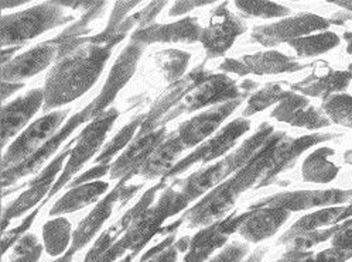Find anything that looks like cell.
Wrapping results in <instances>:
<instances>
[{
    "label": "cell",
    "mask_w": 352,
    "mask_h": 262,
    "mask_svg": "<svg viewBox=\"0 0 352 262\" xmlns=\"http://www.w3.org/2000/svg\"><path fill=\"white\" fill-rule=\"evenodd\" d=\"M241 103L242 100L223 103L212 110L204 112L188 121H184L175 131L184 148H192L215 133V130L222 124V121L228 119L238 109Z\"/></svg>",
    "instance_id": "obj_21"
},
{
    "label": "cell",
    "mask_w": 352,
    "mask_h": 262,
    "mask_svg": "<svg viewBox=\"0 0 352 262\" xmlns=\"http://www.w3.org/2000/svg\"><path fill=\"white\" fill-rule=\"evenodd\" d=\"M226 5L228 3H222L215 9L208 25L201 33L199 43L203 44L208 58L225 56L235 40L246 32L243 21L226 9Z\"/></svg>",
    "instance_id": "obj_14"
},
{
    "label": "cell",
    "mask_w": 352,
    "mask_h": 262,
    "mask_svg": "<svg viewBox=\"0 0 352 262\" xmlns=\"http://www.w3.org/2000/svg\"><path fill=\"white\" fill-rule=\"evenodd\" d=\"M71 224L64 217L50 220L43 227V241L44 250L48 255H61L71 241Z\"/></svg>",
    "instance_id": "obj_30"
},
{
    "label": "cell",
    "mask_w": 352,
    "mask_h": 262,
    "mask_svg": "<svg viewBox=\"0 0 352 262\" xmlns=\"http://www.w3.org/2000/svg\"><path fill=\"white\" fill-rule=\"evenodd\" d=\"M249 128H250L249 120H245V119L234 120L232 123L223 127L214 139L208 140L204 144H201L188 156H186V158H183L182 161L175 164L174 168L163 179H170L173 176H177L195 164L204 165V164H208V163L219 158V156L228 152L236 144V141L246 133Z\"/></svg>",
    "instance_id": "obj_13"
},
{
    "label": "cell",
    "mask_w": 352,
    "mask_h": 262,
    "mask_svg": "<svg viewBox=\"0 0 352 262\" xmlns=\"http://www.w3.org/2000/svg\"><path fill=\"white\" fill-rule=\"evenodd\" d=\"M166 2H152L148 3L143 10H140L139 14V29H144L152 25L156 16L162 12V9L166 6Z\"/></svg>",
    "instance_id": "obj_45"
},
{
    "label": "cell",
    "mask_w": 352,
    "mask_h": 262,
    "mask_svg": "<svg viewBox=\"0 0 352 262\" xmlns=\"http://www.w3.org/2000/svg\"><path fill=\"white\" fill-rule=\"evenodd\" d=\"M349 258H352V251H345V250L331 247L316 255L310 254L303 262H345Z\"/></svg>",
    "instance_id": "obj_41"
},
{
    "label": "cell",
    "mask_w": 352,
    "mask_h": 262,
    "mask_svg": "<svg viewBox=\"0 0 352 262\" xmlns=\"http://www.w3.org/2000/svg\"><path fill=\"white\" fill-rule=\"evenodd\" d=\"M203 29L198 19L187 17L170 24H152L144 29H138L132 36V43L148 45L155 43H186L194 44L199 41Z\"/></svg>",
    "instance_id": "obj_19"
},
{
    "label": "cell",
    "mask_w": 352,
    "mask_h": 262,
    "mask_svg": "<svg viewBox=\"0 0 352 262\" xmlns=\"http://www.w3.org/2000/svg\"><path fill=\"white\" fill-rule=\"evenodd\" d=\"M58 44L54 40L38 44L2 67V81L23 84L21 81L37 75L58 58Z\"/></svg>",
    "instance_id": "obj_17"
},
{
    "label": "cell",
    "mask_w": 352,
    "mask_h": 262,
    "mask_svg": "<svg viewBox=\"0 0 352 262\" xmlns=\"http://www.w3.org/2000/svg\"><path fill=\"white\" fill-rule=\"evenodd\" d=\"M336 5L340 6V8H345L346 10L352 12V2H338V3H336Z\"/></svg>",
    "instance_id": "obj_52"
},
{
    "label": "cell",
    "mask_w": 352,
    "mask_h": 262,
    "mask_svg": "<svg viewBox=\"0 0 352 262\" xmlns=\"http://www.w3.org/2000/svg\"><path fill=\"white\" fill-rule=\"evenodd\" d=\"M345 161L352 165V151H348V152L345 154Z\"/></svg>",
    "instance_id": "obj_53"
},
{
    "label": "cell",
    "mask_w": 352,
    "mask_h": 262,
    "mask_svg": "<svg viewBox=\"0 0 352 262\" xmlns=\"http://www.w3.org/2000/svg\"><path fill=\"white\" fill-rule=\"evenodd\" d=\"M143 48H144L143 45L135 44V43L129 44L126 48H124L122 54L118 57L116 62L113 64L108 80L102 88V92L99 93V96L89 104V106H87L81 113L72 116L65 123V126L58 130V133L47 144H44L40 148V151H37L32 156V158L21 163L20 165H17L12 169L2 171V188L3 189L12 187L13 183H16L20 178L36 172L50 158V156H52L58 150V147L71 136V133L75 128L80 127L82 123H85L88 120L94 121L96 117L105 113L104 110L113 102V99L116 97L119 91L129 82V80L136 69V65L140 60Z\"/></svg>",
    "instance_id": "obj_3"
},
{
    "label": "cell",
    "mask_w": 352,
    "mask_h": 262,
    "mask_svg": "<svg viewBox=\"0 0 352 262\" xmlns=\"http://www.w3.org/2000/svg\"><path fill=\"white\" fill-rule=\"evenodd\" d=\"M43 247L38 244L36 235L26 234L16 244L12 262H37L41 255Z\"/></svg>",
    "instance_id": "obj_38"
},
{
    "label": "cell",
    "mask_w": 352,
    "mask_h": 262,
    "mask_svg": "<svg viewBox=\"0 0 352 262\" xmlns=\"http://www.w3.org/2000/svg\"><path fill=\"white\" fill-rule=\"evenodd\" d=\"M289 91H285L280 85H269L262 91L256 92L252 97L249 99L248 106L243 112V116H252L258 112L267 109L274 103H280L283 99L289 96Z\"/></svg>",
    "instance_id": "obj_36"
},
{
    "label": "cell",
    "mask_w": 352,
    "mask_h": 262,
    "mask_svg": "<svg viewBox=\"0 0 352 262\" xmlns=\"http://www.w3.org/2000/svg\"><path fill=\"white\" fill-rule=\"evenodd\" d=\"M167 139L166 127L159 128L155 133L148 136L135 137V141L124 150V152L111 165V178L119 179L129 175H139V171L144 163L152 156V154L159 148V145Z\"/></svg>",
    "instance_id": "obj_20"
},
{
    "label": "cell",
    "mask_w": 352,
    "mask_h": 262,
    "mask_svg": "<svg viewBox=\"0 0 352 262\" xmlns=\"http://www.w3.org/2000/svg\"><path fill=\"white\" fill-rule=\"evenodd\" d=\"M109 188V183L104 180H94L84 183L77 188H72L67 192L61 199L50 211V216H58L65 213H72L75 211H81V209L95 203L100 196L105 195Z\"/></svg>",
    "instance_id": "obj_26"
},
{
    "label": "cell",
    "mask_w": 352,
    "mask_h": 262,
    "mask_svg": "<svg viewBox=\"0 0 352 262\" xmlns=\"http://www.w3.org/2000/svg\"><path fill=\"white\" fill-rule=\"evenodd\" d=\"M334 150L329 147H321L310 154L301 169V175L306 182L329 183L338 175L337 165L330 160Z\"/></svg>",
    "instance_id": "obj_29"
},
{
    "label": "cell",
    "mask_w": 352,
    "mask_h": 262,
    "mask_svg": "<svg viewBox=\"0 0 352 262\" xmlns=\"http://www.w3.org/2000/svg\"><path fill=\"white\" fill-rule=\"evenodd\" d=\"M74 20L68 16L58 2H45L10 16H3L0 23L3 47H21L37 36L53 30Z\"/></svg>",
    "instance_id": "obj_6"
},
{
    "label": "cell",
    "mask_w": 352,
    "mask_h": 262,
    "mask_svg": "<svg viewBox=\"0 0 352 262\" xmlns=\"http://www.w3.org/2000/svg\"><path fill=\"white\" fill-rule=\"evenodd\" d=\"M352 216V204L349 206H331L324 207L321 211L310 213L301 217L293 227H290L283 237L279 240L282 244H290L293 240L301 237V235L318 231L327 226H337L338 223L346 222Z\"/></svg>",
    "instance_id": "obj_25"
},
{
    "label": "cell",
    "mask_w": 352,
    "mask_h": 262,
    "mask_svg": "<svg viewBox=\"0 0 352 262\" xmlns=\"http://www.w3.org/2000/svg\"><path fill=\"white\" fill-rule=\"evenodd\" d=\"M74 143H75V139L65 145L63 152L57 156L53 163H50V165L44 169V172H41L33 182L29 183L30 188L24 193H21L9 207L5 209L3 215H2L3 233L12 220H14L16 217H20L21 215L30 211L32 207H34L37 203H40L43 200V198L45 195L47 196L50 195V192H52V189L54 187V183L57 182L56 178H57L58 172L64 168L63 164H64L65 158H69Z\"/></svg>",
    "instance_id": "obj_12"
},
{
    "label": "cell",
    "mask_w": 352,
    "mask_h": 262,
    "mask_svg": "<svg viewBox=\"0 0 352 262\" xmlns=\"http://www.w3.org/2000/svg\"><path fill=\"white\" fill-rule=\"evenodd\" d=\"M138 5H139V2H118V3H115V8H113V12H112V16L109 19L107 29L111 32H116L119 29V25L124 21V16H126Z\"/></svg>",
    "instance_id": "obj_44"
},
{
    "label": "cell",
    "mask_w": 352,
    "mask_h": 262,
    "mask_svg": "<svg viewBox=\"0 0 352 262\" xmlns=\"http://www.w3.org/2000/svg\"><path fill=\"white\" fill-rule=\"evenodd\" d=\"M166 182L167 179H162L156 187L150 188L115 224L122 233V239L116 240L111 248L95 258L94 262H115L126 251H131V255L136 257L156 234H160L163 223L167 219L184 211L190 202L174 188L166 189L157 203L153 204L156 193L166 185Z\"/></svg>",
    "instance_id": "obj_2"
},
{
    "label": "cell",
    "mask_w": 352,
    "mask_h": 262,
    "mask_svg": "<svg viewBox=\"0 0 352 262\" xmlns=\"http://www.w3.org/2000/svg\"><path fill=\"white\" fill-rule=\"evenodd\" d=\"M116 44H100L88 37L77 51L58 60L45 80L44 112L64 106L87 93L102 73Z\"/></svg>",
    "instance_id": "obj_4"
},
{
    "label": "cell",
    "mask_w": 352,
    "mask_h": 262,
    "mask_svg": "<svg viewBox=\"0 0 352 262\" xmlns=\"http://www.w3.org/2000/svg\"><path fill=\"white\" fill-rule=\"evenodd\" d=\"M144 119H146V115H139L128 126H124L119 131V133L115 136V139L104 148V151L99 154V156L95 160V163L99 164V165H111L109 163H111L113 156L118 152H120L124 147H126L133 140V137H136L138 131L140 130Z\"/></svg>",
    "instance_id": "obj_32"
},
{
    "label": "cell",
    "mask_w": 352,
    "mask_h": 262,
    "mask_svg": "<svg viewBox=\"0 0 352 262\" xmlns=\"http://www.w3.org/2000/svg\"><path fill=\"white\" fill-rule=\"evenodd\" d=\"M327 140H331L330 134L289 139L283 133H274L243 168L195 203L182 219L190 227H207L219 222L243 192L270 185L276 176L296 163L301 152Z\"/></svg>",
    "instance_id": "obj_1"
},
{
    "label": "cell",
    "mask_w": 352,
    "mask_h": 262,
    "mask_svg": "<svg viewBox=\"0 0 352 262\" xmlns=\"http://www.w3.org/2000/svg\"><path fill=\"white\" fill-rule=\"evenodd\" d=\"M272 117L278 121L287 123L296 127H305L309 130H317L330 126V119L322 112L313 108L310 102L303 97L289 93L286 99H283L279 106L272 112Z\"/></svg>",
    "instance_id": "obj_22"
},
{
    "label": "cell",
    "mask_w": 352,
    "mask_h": 262,
    "mask_svg": "<svg viewBox=\"0 0 352 262\" xmlns=\"http://www.w3.org/2000/svg\"><path fill=\"white\" fill-rule=\"evenodd\" d=\"M184 145L182 144L177 133L170 134L159 148L152 154V156L144 163L139 175L144 179H153V178H166L167 174L174 168V163L177 156L184 151Z\"/></svg>",
    "instance_id": "obj_27"
},
{
    "label": "cell",
    "mask_w": 352,
    "mask_h": 262,
    "mask_svg": "<svg viewBox=\"0 0 352 262\" xmlns=\"http://www.w3.org/2000/svg\"><path fill=\"white\" fill-rule=\"evenodd\" d=\"M20 48H21V47H12V48H9V51H8V49H3V51H2V67L9 62L8 58L10 60L12 56L14 54V52H17Z\"/></svg>",
    "instance_id": "obj_50"
},
{
    "label": "cell",
    "mask_w": 352,
    "mask_h": 262,
    "mask_svg": "<svg viewBox=\"0 0 352 262\" xmlns=\"http://www.w3.org/2000/svg\"><path fill=\"white\" fill-rule=\"evenodd\" d=\"M67 115L68 110L48 113L24 130L5 152L2 158V171L12 169L32 158L44 144L58 133V128Z\"/></svg>",
    "instance_id": "obj_10"
},
{
    "label": "cell",
    "mask_w": 352,
    "mask_h": 262,
    "mask_svg": "<svg viewBox=\"0 0 352 262\" xmlns=\"http://www.w3.org/2000/svg\"><path fill=\"white\" fill-rule=\"evenodd\" d=\"M246 254H248V247L236 241L226 247L223 251H221L210 262H243Z\"/></svg>",
    "instance_id": "obj_42"
},
{
    "label": "cell",
    "mask_w": 352,
    "mask_h": 262,
    "mask_svg": "<svg viewBox=\"0 0 352 262\" xmlns=\"http://www.w3.org/2000/svg\"><path fill=\"white\" fill-rule=\"evenodd\" d=\"M21 5H26V2H5V0H3V2L2 3H0V6H2V9L5 10V9H12V8H16V6H21Z\"/></svg>",
    "instance_id": "obj_51"
},
{
    "label": "cell",
    "mask_w": 352,
    "mask_h": 262,
    "mask_svg": "<svg viewBox=\"0 0 352 262\" xmlns=\"http://www.w3.org/2000/svg\"><path fill=\"white\" fill-rule=\"evenodd\" d=\"M273 134L274 130L270 124H262L252 137L248 139L235 152L226 156L225 160L207 169L192 174L183 182H175L180 187V192L187 198L190 203H192L199 196L206 195L208 191L215 189L225 182L226 178L243 168Z\"/></svg>",
    "instance_id": "obj_5"
},
{
    "label": "cell",
    "mask_w": 352,
    "mask_h": 262,
    "mask_svg": "<svg viewBox=\"0 0 352 262\" xmlns=\"http://www.w3.org/2000/svg\"><path fill=\"white\" fill-rule=\"evenodd\" d=\"M24 85L23 84H9V82H2V100H6L12 93L17 92L21 89Z\"/></svg>",
    "instance_id": "obj_49"
},
{
    "label": "cell",
    "mask_w": 352,
    "mask_h": 262,
    "mask_svg": "<svg viewBox=\"0 0 352 262\" xmlns=\"http://www.w3.org/2000/svg\"><path fill=\"white\" fill-rule=\"evenodd\" d=\"M331 244L336 248L352 251V220H346L340 224L338 230L333 235Z\"/></svg>",
    "instance_id": "obj_43"
},
{
    "label": "cell",
    "mask_w": 352,
    "mask_h": 262,
    "mask_svg": "<svg viewBox=\"0 0 352 262\" xmlns=\"http://www.w3.org/2000/svg\"><path fill=\"white\" fill-rule=\"evenodd\" d=\"M254 88H256L255 82L245 81L242 86H238L234 80L223 73L210 75L183 97L177 112L179 115L191 113L212 104L242 100Z\"/></svg>",
    "instance_id": "obj_8"
},
{
    "label": "cell",
    "mask_w": 352,
    "mask_h": 262,
    "mask_svg": "<svg viewBox=\"0 0 352 262\" xmlns=\"http://www.w3.org/2000/svg\"><path fill=\"white\" fill-rule=\"evenodd\" d=\"M352 199V191H297L285 192L267 198L249 209L261 207H280L287 212L309 211L313 207H331L346 203Z\"/></svg>",
    "instance_id": "obj_16"
},
{
    "label": "cell",
    "mask_w": 352,
    "mask_h": 262,
    "mask_svg": "<svg viewBox=\"0 0 352 262\" xmlns=\"http://www.w3.org/2000/svg\"><path fill=\"white\" fill-rule=\"evenodd\" d=\"M250 211L225 217L211 226L204 227L198 231L194 237L190 240V246L187 254L183 258V262H204L207 261L214 251L221 248L226 241H228L230 235L239 230L242 223L249 217Z\"/></svg>",
    "instance_id": "obj_15"
},
{
    "label": "cell",
    "mask_w": 352,
    "mask_h": 262,
    "mask_svg": "<svg viewBox=\"0 0 352 262\" xmlns=\"http://www.w3.org/2000/svg\"><path fill=\"white\" fill-rule=\"evenodd\" d=\"M303 68L305 65H300L293 58L276 51L259 52V54H254V56H245L241 60L228 58L219 67L221 71L235 73L239 76H245L249 73L274 75V73H285V72H296Z\"/></svg>",
    "instance_id": "obj_18"
},
{
    "label": "cell",
    "mask_w": 352,
    "mask_h": 262,
    "mask_svg": "<svg viewBox=\"0 0 352 262\" xmlns=\"http://www.w3.org/2000/svg\"><path fill=\"white\" fill-rule=\"evenodd\" d=\"M324 115L331 121L352 128V97L349 95H333L322 103Z\"/></svg>",
    "instance_id": "obj_34"
},
{
    "label": "cell",
    "mask_w": 352,
    "mask_h": 262,
    "mask_svg": "<svg viewBox=\"0 0 352 262\" xmlns=\"http://www.w3.org/2000/svg\"><path fill=\"white\" fill-rule=\"evenodd\" d=\"M133 258H135V257L129 254V255H126V257H124V258H123L122 261H119V262H132V261H133Z\"/></svg>",
    "instance_id": "obj_55"
},
{
    "label": "cell",
    "mask_w": 352,
    "mask_h": 262,
    "mask_svg": "<svg viewBox=\"0 0 352 262\" xmlns=\"http://www.w3.org/2000/svg\"><path fill=\"white\" fill-rule=\"evenodd\" d=\"M133 175L123 178L118 183V187L104 200H100L96 204L94 211L81 222L80 227L74 231L72 243L68 251L54 262H72L74 254L80 251L81 248H84L94 239V235L99 231V228L102 227L104 223L111 217L115 204L120 203V206H124L129 202V199L142 188V185L126 187V182Z\"/></svg>",
    "instance_id": "obj_9"
},
{
    "label": "cell",
    "mask_w": 352,
    "mask_h": 262,
    "mask_svg": "<svg viewBox=\"0 0 352 262\" xmlns=\"http://www.w3.org/2000/svg\"><path fill=\"white\" fill-rule=\"evenodd\" d=\"M38 211H40V209H36L34 212H32V215H29L26 219H24V220L21 222L20 226H17L16 228H13V230L9 231L8 234H3V240H2V254H5L9 247H12L13 244L19 243V241L24 237V235H26L24 233H26V231L30 228V226L33 224L34 219H36L37 215H38Z\"/></svg>",
    "instance_id": "obj_40"
},
{
    "label": "cell",
    "mask_w": 352,
    "mask_h": 262,
    "mask_svg": "<svg viewBox=\"0 0 352 262\" xmlns=\"http://www.w3.org/2000/svg\"><path fill=\"white\" fill-rule=\"evenodd\" d=\"M345 37H346V40H348V43H349V47H348V52H352V34H346Z\"/></svg>",
    "instance_id": "obj_54"
},
{
    "label": "cell",
    "mask_w": 352,
    "mask_h": 262,
    "mask_svg": "<svg viewBox=\"0 0 352 262\" xmlns=\"http://www.w3.org/2000/svg\"><path fill=\"white\" fill-rule=\"evenodd\" d=\"M351 80H352L351 71H346V72L330 71L325 75L309 76L307 80L293 85L292 89L298 91L307 96L329 99L333 96V93L337 95V92L344 91L351 82Z\"/></svg>",
    "instance_id": "obj_28"
},
{
    "label": "cell",
    "mask_w": 352,
    "mask_h": 262,
    "mask_svg": "<svg viewBox=\"0 0 352 262\" xmlns=\"http://www.w3.org/2000/svg\"><path fill=\"white\" fill-rule=\"evenodd\" d=\"M118 235H120V231L116 228V226H113L112 228L105 231L102 235H100L99 240L94 244V247L89 250L84 262H94L95 258L102 255L108 248H111L113 246V243L118 240Z\"/></svg>",
    "instance_id": "obj_39"
},
{
    "label": "cell",
    "mask_w": 352,
    "mask_h": 262,
    "mask_svg": "<svg viewBox=\"0 0 352 262\" xmlns=\"http://www.w3.org/2000/svg\"><path fill=\"white\" fill-rule=\"evenodd\" d=\"M235 6L241 13L254 17L273 19L290 14V9L274 2H236Z\"/></svg>",
    "instance_id": "obj_37"
},
{
    "label": "cell",
    "mask_w": 352,
    "mask_h": 262,
    "mask_svg": "<svg viewBox=\"0 0 352 262\" xmlns=\"http://www.w3.org/2000/svg\"><path fill=\"white\" fill-rule=\"evenodd\" d=\"M109 172H111V165H98V167H94L89 171H87L85 174H82L81 176H78L75 180H72L69 183V188H77L80 185H84V183L94 182V179L102 178V176H105Z\"/></svg>",
    "instance_id": "obj_46"
},
{
    "label": "cell",
    "mask_w": 352,
    "mask_h": 262,
    "mask_svg": "<svg viewBox=\"0 0 352 262\" xmlns=\"http://www.w3.org/2000/svg\"><path fill=\"white\" fill-rule=\"evenodd\" d=\"M118 117L119 112L116 109H111L96 117L91 124L84 128L82 133L75 139L77 145L72 147L71 150V155L68 163L64 167V172L58 176L52 192H50L47 198L54 196L61 188H64L67 182L72 178V175L77 174L82 168V165L92 158L96 151L100 148V145L104 144L107 134L109 133V130L112 128Z\"/></svg>",
    "instance_id": "obj_7"
},
{
    "label": "cell",
    "mask_w": 352,
    "mask_h": 262,
    "mask_svg": "<svg viewBox=\"0 0 352 262\" xmlns=\"http://www.w3.org/2000/svg\"><path fill=\"white\" fill-rule=\"evenodd\" d=\"M249 211L250 215L242 223L238 233L250 243H261L272 237L290 216V212L280 207H261Z\"/></svg>",
    "instance_id": "obj_24"
},
{
    "label": "cell",
    "mask_w": 352,
    "mask_h": 262,
    "mask_svg": "<svg viewBox=\"0 0 352 262\" xmlns=\"http://www.w3.org/2000/svg\"><path fill=\"white\" fill-rule=\"evenodd\" d=\"M175 237L171 234L156 247L150 248L140 259V262H177V257L188 247V240L184 237L174 244Z\"/></svg>",
    "instance_id": "obj_35"
},
{
    "label": "cell",
    "mask_w": 352,
    "mask_h": 262,
    "mask_svg": "<svg viewBox=\"0 0 352 262\" xmlns=\"http://www.w3.org/2000/svg\"><path fill=\"white\" fill-rule=\"evenodd\" d=\"M340 44V37L331 32H324L313 36H306L289 43L298 57H314L336 48Z\"/></svg>",
    "instance_id": "obj_31"
},
{
    "label": "cell",
    "mask_w": 352,
    "mask_h": 262,
    "mask_svg": "<svg viewBox=\"0 0 352 262\" xmlns=\"http://www.w3.org/2000/svg\"><path fill=\"white\" fill-rule=\"evenodd\" d=\"M309 255H310V252H307V251H301V250L292 248L282 258L276 259L273 262H303Z\"/></svg>",
    "instance_id": "obj_48"
},
{
    "label": "cell",
    "mask_w": 352,
    "mask_h": 262,
    "mask_svg": "<svg viewBox=\"0 0 352 262\" xmlns=\"http://www.w3.org/2000/svg\"><path fill=\"white\" fill-rule=\"evenodd\" d=\"M44 106V89H34L2 109V148Z\"/></svg>",
    "instance_id": "obj_23"
},
{
    "label": "cell",
    "mask_w": 352,
    "mask_h": 262,
    "mask_svg": "<svg viewBox=\"0 0 352 262\" xmlns=\"http://www.w3.org/2000/svg\"><path fill=\"white\" fill-rule=\"evenodd\" d=\"M331 21L311 13H301L282 21L256 27L252 33V41L265 47H274L282 43L306 37L313 32H324L330 27Z\"/></svg>",
    "instance_id": "obj_11"
},
{
    "label": "cell",
    "mask_w": 352,
    "mask_h": 262,
    "mask_svg": "<svg viewBox=\"0 0 352 262\" xmlns=\"http://www.w3.org/2000/svg\"><path fill=\"white\" fill-rule=\"evenodd\" d=\"M212 5L211 2H175L170 10V16H182L190 10H192L194 8H204Z\"/></svg>",
    "instance_id": "obj_47"
},
{
    "label": "cell",
    "mask_w": 352,
    "mask_h": 262,
    "mask_svg": "<svg viewBox=\"0 0 352 262\" xmlns=\"http://www.w3.org/2000/svg\"><path fill=\"white\" fill-rule=\"evenodd\" d=\"M190 54L177 49H168L162 51L157 54V64L163 69L166 80L173 84L177 82L180 78L184 75L187 65L190 62Z\"/></svg>",
    "instance_id": "obj_33"
}]
</instances>
